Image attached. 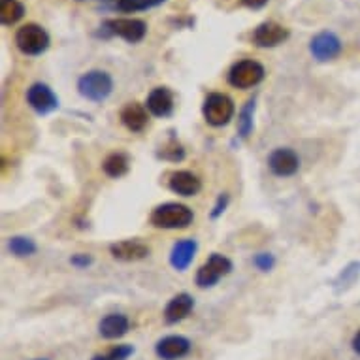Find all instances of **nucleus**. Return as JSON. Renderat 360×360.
I'll use <instances>...</instances> for the list:
<instances>
[{
  "label": "nucleus",
  "instance_id": "18",
  "mask_svg": "<svg viewBox=\"0 0 360 360\" xmlns=\"http://www.w3.org/2000/svg\"><path fill=\"white\" fill-rule=\"evenodd\" d=\"M130 330V321L123 313H110L98 323V332L106 340H119Z\"/></svg>",
  "mask_w": 360,
  "mask_h": 360
},
{
  "label": "nucleus",
  "instance_id": "7",
  "mask_svg": "<svg viewBox=\"0 0 360 360\" xmlns=\"http://www.w3.org/2000/svg\"><path fill=\"white\" fill-rule=\"evenodd\" d=\"M104 29L110 34H115L119 38H123L129 44H138L142 41L148 34V25L142 19L136 18H117V19H108L104 23Z\"/></svg>",
  "mask_w": 360,
  "mask_h": 360
},
{
  "label": "nucleus",
  "instance_id": "12",
  "mask_svg": "<svg viewBox=\"0 0 360 360\" xmlns=\"http://www.w3.org/2000/svg\"><path fill=\"white\" fill-rule=\"evenodd\" d=\"M191 347H193V345H191V342L187 338L172 334V336H166L157 342V345H155V353H157V356L162 360H179L191 353Z\"/></svg>",
  "mask_w": 360,
  "mask_h": 360
},
{
  "label": "nucleus",
  "instance_id": "10",
  "mask_svg": "<svg viewBox=\"0 0 360 360\" xmlns=\"http://www.w3.org/2000/svg\"><path fill=\"white\" fill-rule=\"evenodd\" d=\"M289 38V29L276 21H264L260 23L251 34L255 46L259 48H276L279 44H283Z\"/></svg>",
  "mask_w": 360,
  "mask_h": 360
},
{
  "label": "nucleus",
  "instance_id": "1",
  "mask_svg": "<svg viewBox=\"0 0 360 360\" xmlns=\"http://www.w3.org/2000/svg\"><path fill=\"white\" fill-rule=\"evenodd\" d=\"M195 219V213L189 206L177 204V202H166L160 204L151 212V224L155 229H165V231H176V229H187Z\"/></svg>",
  "mask_w": 360,
  "mask_h": 360
},
{
  "label": "nucleus",
  "instance_id": "16",
  "mask_svg": "<svg viewBox=\"0 0 360 360\" xmlns=\"http://www.w3.org/2000/svg\"><path fill=\"white\" fill-rule=\"evenodd\" d=\"M195 307V300L193 296L187 295V292H179L168 302V306L165 307V319L168 325H176L179 321L187 319Z\"/></svg>",
  "mask_w": 360,
  "mask_h": 360
},
{
  "label": "nucleus",
  "instance_id": "8",
  "mask_svg": "<svg viewBox=\"0 0 360 360\" xmlns=\"http://www.w3.org/2000/svg\"><path fill=\"white\" fill-rule=\"evenodd\" d=\"M342 40L338 38L330 30H323L319 34H315L309 41V51H311L313 59L319 63H328L334 60L338 55L342 53Z\"/></svg>",
  "mask_w": 360,
  "mask_h": 360
},
{
  "label": "nucleus",
  "instance_id": "22",
  "mask_svg": "<svg viewBox=\"0 0 360 360\" xmlns=\"http://www.w3.org/2000/svg\"><path fill=\"white\" fill-rule=\"evenodd\" d=\"M8 249H10V253L19 257V259H25V257L34 255L38 248H36L34 240H30V238L13 236L10 238V242H8Z\"/></svg>",
  "mask_w": 360,
  "mask_h": 360
},
{
  "label": "nucleus",
  "instance_id": "14",
  "mask_svg": "<svg viewBox=\"0 0 360 360\" xmlns=\"http://www.w3.org/2000/svg\"><path fill=\"white\" fill-rule=\"evenodd\" d=\"M174 93L168 87H155L148 96L146 108L155 117H168L174 112Z\"/></svg>",
  "mask_w": 360,
  "mask_h": 360
},
{
  "label": "nucleus",
  "instance_id": "26",
  "mask_svg": "<svg viewBox=\"0 0 360 360\" xmlns=\"http://www.w3.org/2000/svg\"><path fill=\"white\" fill-rule=\"evenodd\" d=\"M160 157L166 160H172V162H177V160L185 159V149L176 142V140H170L166 143L162 151H160Z\"/></svg>",
  "mask_w": 360,
  "mask_h": 360
},
{
  "label": "nucleus",
  "instance_id": "21",
  "mask_svg": "<svg viewBox=\"0 0 360 360\" xmlns=\"http://www.w3.org/2000/svg\"><path fill=\"white\" fill-rule=\"evenodd\" d=\"M25 15V6L19 0H0V21L2 25H15Z\"/></svg>",
  "mask_w": 360,
  "mask_h": 360
},
{
  "label": "nucleus",
  "instance_id": "32",
  "mask_svg": "<svg viewBox=\"0 0 360 360\" xmlns=\"http://www.w3.org/2000/svg\"><path fill=\"white\" fill-rule=\"evenodd\" d=\"M34 360H48V359H34Z\"/></svg>",
  "mask_w": 360,
  "mask_h": 360
},
{
  "label": "nucleus",
  "instance_id": "3",
  "mask_svg": "<svg viewBox=\"0 0 360 360\" xmlns=\"http://www.w3.org/2000/svg\"><path fill=\"white\" fill-rule=\"evenodd\" d=\"M236 106L229 95L224 93H210L204 101L202 106V113L206 119L207 124L212 127H224V124L231 123V119L234 117Z\"/></svg>",
  "mask_w": 360,
  "mask_h": 360
},
{
  "label": "nucleus",
  "instance_id": "6",
  "mask_svg": "<svg viewBox=\"0 0 360 360\" xmlns=\"http://www.w3.org/2000/svg\"><path fill=\"white\" fill-rule=\"evenodd\" d=\"M232 272V262L229 257L221 253H213L196 272V285L200 289H210L219 279Z\"/></svg>",
  "mask_w": 360,
  "mask_h": 360
},
{
  "label": "nucleus",
  "instance_id": "27",
  "mask_svg": "<svg viewBox=\"0 0 360 360\" xmlns=\"http://www.w3.org/2000/svg\"><path fill=\"white\" fill-rule=\"evenodd\" d=\"M253 264L260 272H270L276 266V257L272 253H259L253 257Z\"/></svg>",
  "mask_w": 360,
  "mask_h": 360
},
{
  "label": "nucleus",
  "instance_id": "29",
  "mask_svg": "<svg viewBox=\"0 0 360 360\" xmlns=\"http://www.w3.org/2000/svg\"><path fill=\"white\" fill-rule=\"evenodd\" d=\"M70 264L76 266V268H87V266L93 264V257L87 253H77L70 259Z\"/></svg>",
  "mask_w": 360,
  "mask_h": 360
},
{
  "label": "nucleus",
  "instance_id": "13",
  "mask_svg": "<svg viewBox=\"0 0 360 360\" xmlns=\"http://www.w3.org/2000/svg\"><path fill=\"white\" fill-rule=\"evenodd\" d=\"M110 253H112L113 259L123 260V262H136V260L149 257L151 249L140 240H123V242L112 243Z\"/></svg>",
  "mask_w": 360,
  "mask_h": 360
},
{
  "label": "nucleus",
  "instance_id": "19",
  "mask_svg": "<svg viewBox=\"0 0 360 360\" xmlns=\"http://www.w3.org/2000/svg\"><path fill=\"white\" fill-rule=\"evenodd\" d=\"M121 121H123V124L130 132H142L149 123L148 108L138 104V102H129L121 110Z\"/></svg>",
  "mask_w": 360,
  "mask_h": 360
},
{
  "label": "nucleus",
  "instance_id": "30",
  "mask_svg": "<svg viewBox=\"0 0 360 360\" xmlns=\"http://www.w3.org/2000/svg\"><path fill=\"white\" fill-rule=\"evenodd\" d=\"M243 6L251 8V10H260L268 4V0H242Z\"/></svg>",
  "mask_w": 360,
  "mask_h": 360
},
{
  "label": "nucleus",
  "instance_id": "31",
  "mask_svg": "<svg viewBox=\"0 0 360 360\" xmlns=\"http://www.w3.org/2000/svg\"><path fill=\"white\" fill-rule=\"evenodd\" d=\"M351 345H353L354 353L360 354V330L356 332V334H354V336H353V342H351Z\"/></svg>",
  "mask_w": 360,
  "mask_h": 360
},
{
  "label": "nucleus",
  "instance_id": "20",
  "mask_svg": "<svg viewBox=\"0 0 360 360\" xmlns=\"http://www.w3.org/2000/svg\"><path fill=\"white\" fill-rule=\"evenodd\" d=\"M102 168H104V174H106V176L117 179V177H123L124 174L129 172L130 160L124 153H112L108 155Z\"/></svg>",
  "mask_w": 360,
  "mask_h": 360
},
{
  "label": "nucleus",
  "instance_id": "28",
  "mask_svg": "<svg viewBox=\"0 0 360 360\" xmlns=\"http://www.w3.org/2000/svg\"><path fill=\"white\" fill-rule=\"evenodd\" d=\"M229 202H231V196L226 195V193H223V195H219L217 198V204L213 206V212H212V219H217L221 213L226 210V206H229Z\"/></svg>",
  "mask_w": 360,
  "mask_h": 360
},
{
  "label": "nucleus",
  "instance_id": "17",
  "mask_svg": "<svg viewBox=\"0 0 360 360\" xmlns=\"http://www.w3.org/2000/svg\"><path fill=\"white\" fill-rule=\"evenodd\" d=\"M198 251V243L195 240H179L174 243L170 253V264L176 268L177 272H185L195 260V255Z\"/></svg>",
  "mask_w": 360,
  "mask_h": 360
},
{
  "label": "nucleus",
  "instance_id": "4",
  "mask_svg": "<svg viewBox=\"0 0 360 360\" xmlns=\"http://www.w3.org/2000/svg\"><path fill=\"white\" fill-rule=\"evenodd\" d=\"M15 46L19 51L30 57L41 55L49 48L48 30L36 23H27L15 32Z\"/></svg>",
  "mask_w": 360,
  "mask_h": 360
},
{
  "label": "nucleus",
  "instance_id": "5",
  "mask_svg": "<svg viewBox=\"0 0 360 360\" xmlns=\"http://www.w3.org/2000/svg\"><path fill=\"white\" fill-rule=\"evenodd\" d=\"M266 76L264 66L259 60L245 59L238 60L229 72V83L236 89H251L257 87Z\"/></svg>",
  "mask_w": 360,
  "mask_h": 360
},
{
  "label": "nucleus",
  "instance_id": "2",
  "mask_svg": "<svg viewBox=\"0 0 360 360\" xmlns=\"http://www.w3.org/2000/svg\"><path fill=\"white\" fill-rule=\"evenodd\" d=\"M77 91L91 102H104L113 91L112 76L104 70H89L77 79Z\"/></svg>",
  "mask_w": 360,
  "mask_h": 360
},
{
  "label": "nucleus",
  "instance_id": "24",
  "mask_svg": "<svg viewBox=\"0 0 360 360\" xmlns=\"http://www.w3.org/2000/svg\"><path fill=\"white\" fill-rule=\"evenodd\" d=\"M160 2H165V0H117L115 2V10L124 13H134L157 6Z\"/></svg>",
  "mask_w": 360,
  "mask_h": 360
},
{
  "label": "nucleus",
  "instance_id": "15",
  "mask_svg": "<svg viewBox=\"0 0 360 360\" xmlns=\"http://www.w3.org/2000/svg\"><path fill=\"white\" fill-rule=\"evenodd\" d=\"M168 187H170L172 193L179 196H195L200 193L202 181L193 172L179 170L172 174L170 179H168Z\"/></svg>",
  "mask_w": 360,
  "mask_h": 360
},
{
  "label": "nucleus",
  "instance_id": "9",
  "mask_svg": "<svg viewBox=\"0 0 360 360\" xmlns=\"http://www.w3.org/2000/svg\"><path fill=\"white\" fill-rule=\"evenodd\" d=\"M27 102L29 106L40 115H48L59 108V98L53 93V89L46 83H34L27 91Z\"/></svg>",
  "mask_w": 360,
  "mask_h": 360
},
{
  "label": "nucleus",
  "instance_id": "25",
  "mask_svg": "<svg viewBox=\"0 0 360 360\" xmlns=\"http://www.w3.org/2000/svg\"><path fill=\"white\" fill-rule=\"evenodd\" d=\"M132 354H134V347L130 343H123V345H113L106 353L95 354L91 360H129Z\"/></svg>",
  "mask_w": 360,
  "mask_h": 360
},
{
  "label": "nucleus",
  "instance_id": "11",
  "mask_svg": "<svg viewBox=\"0 0 360 360\" xmlns=\"http://www.w3.org/2000/svg\"><path fill=\"white\" fill-rule=\"evenodd\" d=\"M268 166L276 176L290 177L300 168V159H298L296 151H292L290 148H278L268 157Z\"/></svg>",
  "mask_w": 360,
  "mask_h": 360
},
{
  "label": "nucleus",
  "instance_id": "23",
  "mask_svg": "<svg viewBox=\"0 0 360 360\" xmlns=\"http://www.w3.org/2000/svg\"><path fill=\"white\" fill-rule=\"evenodd\" d=\"M255 106H257V102L249 101L245 106L242 108V112L238 115V132H240V136L242 138H249V134L253 132V113H255Z\"/></svg>",
  "mask_w": 360,
  "mask_h": 360
}]
</instances>
